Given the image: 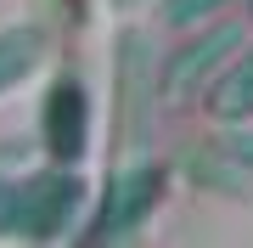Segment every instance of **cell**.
<instances>
[{
    "instance_id": "cell-2",
    "label": "cell",
    "mask_w": 253,
    "mask_h": 248,
    "mask_svg": "<svg viewBox=\"0 0 253 248\" xmlns=\"http://www.w3.org/2000/svg\"><path fill=\"white\" fill-rule=\"evenodd\" d=\"M158 198H163V164H152V158L124 164L107 181V198H101L96 220H90V231H84V248H118V243H129L135 226L152 220Z\"/></svg>"
},
{
    "instance_id": "cell-6",
    "label": "cell",
    "mask_w": 253,
    "mask_h": 248,
    "mask_svg": "<svg viewBox=\"0 0 253 248\" xmlns=\"http://www.w3.org/2000/svg\"><path fill=\"white\" fill-rule=\"evenodd\" d=\"M40 56H45V28H34V23L0 28V96L17 91V85L40 68Z\"/></svg>"
},
{
    "instance_id": "cell-8",
    "label": "cell",
    "mask_w": 253,
    "mask_h": 248,
    "mask_svg": "<svg viewBox=\"0 0 253 248\" xmlns=\"http://www.w3.org/2000/svg\"><path fill=\"white\" fill-rule=\"evenodd\" d=\"M219 147H225V158H231L236 169H248V175H253V130H242V124H231V136L219 141Z\"/></svg>"
},
{
    "instance_id": "cell-7",
    "label": "cell",
    "mask_w": 253,
    "mask_h": 248,
    "mask_svg": "<svg viewBox=\"0 0 253 248\" xmlns=\"http://www.w3.org/2000/svg\"><path fill=\"white\" fill-rule=\"evenodd\" d=\"M231 0H163V23L169 28H191L203 17H214V11H225Z\"/></svg>"
},
{
    "instance_id": "cell-10",
    "label": "cell",
    "mask_w": 253,
    "mask_h": 248,
    "mask_svg": "<svg viewBox=\"0 0 253 248\" xmlns=\"http://www.w3.org/2000/svg\"><path fill=\"white\" fill-rule=\"evenodd\" d=\"M113 6H141V0H113Z\"/></svg>"
},
{
    "instance_id": "cell-5",
    "label": "cell",
    "mask_w": 253,
    "mask_h": 248,
    "mask_svg": "<svg viewBox=\"0 0 253 248\" xmlns=\"http://www.w3.org/2000/svg\"><path fill=\"white\" fill-rule=\"evenodd\" d=\"M208 113H214L219 124H248V119H253V46L214 79V91H208Z\"/></svg>"
},
{
    "instance_id": "cell-1",
    "label": "cell",
    "mask_w": 253,
    "mask_h": 248,
    "mask_svg": "<svg viewBox=\"0 0 253 248\" xmlns=\"http://www.w3.org/2000/svg\"><path fill=\"white\" fill-rule=\"evenodd\" d=\"M84 214V181L79 169L56 164L45 175H28L6 192V214H0V237L11 243H56L79 226Z\"/></svg>"
},
{
    "instance_id": "cell-9",
    "label": "cell",
    "mask_w": 253,
    "mask_h": 248,
    "mask_svg": "<svg viewBox=\"0 0 253 248\" xmlns=\"http://www.w3.org/2000/svg\"><path fill=\"white\" fill-rule=\"evenodd\" d=\"M6 192H11V181H0V214H6Z\"/></svg>"
},
{
    "instance_id": "cell-3",
    "label": "cell",
    "mask_w": 253,
    "mask_h": 248,
    "mask_svg": "<svg viewBox=\"0 0 253 248\" xmlns=\"http://www.w3.org/2000/svg\"><path fill=\"white\" fill-rule=\"evenodd\" d=\"M236 51H242V23H236V17H219V23L197 28L186 46L169 51V62H163V74H158L163 101H191L203 85H214L219 62H231Z\"/></svg>"
},
{
    "instance_id": "cell-4",
    "label": "cell",
    "mask_w": 253,
    "mask_h": 248,
    "mask_svg": "<svg viewBox=\"0 0 253 248\" xmlns=\"http://www.w3.org/2000/svg\"><path fill=\"white\" fill-rule=\"evenodd\" d=\"M40 130H45V147L56 164H79L84 147H90V91H84L79 74H56V85L45 91V107H40Z\"/></svg>"
}]
</instances>
